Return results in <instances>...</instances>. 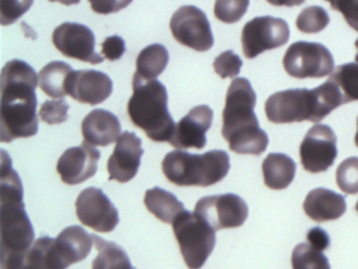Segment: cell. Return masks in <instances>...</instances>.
<instances>
[{
	"mask_svg": "<svg viewBox=\"0 0 358 269\" xmlns=\"http://www.w3.org/2000/svg\"><path fill=\"white\" fill-rule=\"evenodd\" d=\"M38 75L26 61L13 59L1 71V142L29 138L38 132L36 88Z\"/></svg>",
	"mask_w": 358,
	"mask_h": 269,
	"instance_id": "6da1fadb",
	"label": "cell"
},
{
	"mask_svg": "<svg viewBox=\"0 0 358 269\" xmlns=\"http://www.w3.org/2000/svg\"><path fill=\"white\" fill-rule=\"evenodd\" d=\"M1 269H20L34 242L35 231L26 212L24 187L11 158L1 149Z\"/></svg>",
	"mask_w": 358,
	"mask_h": 269,
	"instance_id": "7a4b0ae2",
	"label": "cell"
},
{
	"mask_svg": "<svg viewBox=\"0 0 358 269\" xmlns=\"http://www.w3.org/2000/svg\"><path fill=\"white\" fill-rule=\"evenodd\" d=\"M255 104L257 94L250 81L246 78L232 80L226 95L222 134L234 153L259 156L267 149L269 138L259 127Z\"/></svg>",
	"mask_w": 358,
	"mask_h": 269,
	"instance_id": "3957f363",
	"label": "cell"
},
{
	"mask_svg": "<svg viewBox=\"0 0 358 269\" xmlns=\"http://www.w3.org/2000/svg\"><path fill=\"white\" fill-rule=\"evenodd\" d=\"M343 104L338 88L327 80L313 90L292 88L271 95L266 101L265 113L272 123H317Z\"/></svg>",
	"mask_w": 358,
	"mask_h": 269,
	"instance_id": "277c9868",
	"label": "cell"
},
{
	"mask_svg": "<svg viewBox=\"0 0 358 269\" xmlns=\"http://www.w3.org/2000/svg\"><path fill=\"white\" fill-rule=\"evenodd\" d=\"M133 96L127 104L131 122L155 142H169L176 123L169 111L166 88L158 80H144L135 73Z\"/></svg>",
	"mask_w": 358,
	"mask_h": 269,
	"instance_id": "5b68a950",
	"label": "cell"
},
{
	"mask_svg": "<svg viewBox=\"0 0 358 269\" xmlns=\"http://www.w3.org/2000/svg\"><path fill=\"white\" fill-rule=\"evenodd\" d=\"M229 170V155L220 149L202 155L176 149L167 153L162 162L167 180L178 186H211L221 182Z\"/></svg>",
	"mask_w": 358,
	"mask_h": 269,
	"instance_id": "8992f818",
	"label": "cell"
},
{
	"mask_svg": "<svg viewBox=\"0 0 358 269\" xmlns=\"http://www.w3.org/2000/svg\"><path fill=\"white\" fill-rule=\"evenodd\" d=\"M173 229L188 268H202L215 246V229L187 209L173 221Z\"/></svg>",
	"mask_w": 358,
	"mask_h": 269,
	"instance_id": "52a82bcc",
	"label": "cell"
},
{
	"mask_svg": "<svg viewBox=\"0 0 358 269\" xmlns=\"http://www.w3.org/2000/svg\"><path fill=\"white\" fill-rule=\"evenodd\" d=\"M282 65L288 75L299 79L322 78L335 69L330 50L318 42L297 41L286 50Z\"/></svg>",
	"mask_w": 358,
	"mask_h": 269,
	"instance_id": "ba28073f",
	"label": "cell"
},
{
	"mask_svg": "<svg viewBox=\"0 0 358 269\" xmlns=\"http://www.w3.org/2000/svg\"><path fill=\"white\" fill-rule=\"evenodd\" d=\"M290 29L282 18L255 17L243 27L242 48L245 57L253 59L265 50L280 48L288 42Z\"/></svg>",
	"mask_w": 358,
	"mask_h": 269,
	"instance_id": "9c48e42d",
	"label": "cell"
},
{
	"mask_svg": "<svg viewBox=\"0 0 358 269\" xmlns=\"http://www.w3.org/2000/svg\"><path fill=\"white\" fill-rule=\"evenodd\" d=\"M194 212L217 231L242 226L248 218V205L236 193H223L199 200Z\"/></svg>",
	"mask_w": 358,
	"mask_h": 269,
	"instance_id": "30bf717a",
	"label": "cell"
},
{
	"mask_svg": "<svg viewBox=\"0 0 358 269\" xmlns=\"http://www.w3.org/2000/svg\"><path fill=\"white\" fill-rule=\"evenodd\" d=\"M171 34L179 43L196 52H206L213 46V31L206 14L194 6H183L171 19Z\"/></svg>",
	"mask_w": 358,
	"mask_h": 269,
	"instance_id": "8fae6325",
	"label": "cell"
},
{
	"mask_svg": "<svg viewBox=\"0 0 358 269\" xmlns=\"http://www.w3.org/2000/svg\"><path fill=\"white\" fill-rule=\"evenodd\" d=\"M337 138L334 130L326 124L312 126L299 147L303 167L312 174L326 172L337 157Z\"/></svg>",
	"mask_w": 358,
	"mask_h": 269,
	"instance_id": "7c38bea8",
	"label": "cell"
},
{
	"mask_svg": "<svg viewBox=\"0 0 358 269\" xmlns=\"http://www.w3.org/2000/svg\"><path fill=\"white\" fill-rule=\"evenodd\" d=\"M75 205L79 221L97 233H110L120 221L116 206L100 188L83 189Z\"/></svg>",
	"mask_w": 358,
	"mask_h": 269,
	"instance_id": "4fadbf2b",
	"label": "cell"
},
{
	"mask_svg": "<svg viewBox=\"0 0 358 269\" xmlns=\"http://www.w3.org/2000/svg\"><path fill=\"white\" fill-rule=\"evenodd\" d=\"M55 48L69 58L77 59L91 64L103 62L95 52V35L87 25L64 22L56 27L52 36Z\"/></svg>",
	"mask_w": 358,
	"mask_h": 269,
	"instance_id": "5bb4252c",
	"label": "cell"
},
{
	"mask_svg": "<svg viewBox=\"0 0 358 269\" xmlns=\"http://www.w3.org/2000/svg\"><path fill=\"white\" fill-rule=\"evenodd\" d=\"M100 156V151L87 141L66 149L57 163V172L62 182L77 185L95 176Z\"/></svg>",
	"mask_w": 358,
	"mask_h": 269,
	"instance_id": "9a60e30c",
	"label": "cell"
},
{
	"mask_svg": "<svg viewBox=\"0 0 358 269\" xmlns=\"http://www.w3.org/2000/svg\"><path fill=\"white\" fill-rule=\"evenodd\" d=\"M213 111L206 104L198 105L176 124L169 143L178 149H202L206 146V132L211 127Z\"/></svg>",
	"mask_w": 358,
	"mask_h": 269,
	"instance_id": "2e32d148",
	"label": "cell"
},
{
	"mask_svg": "<svg viewBox=\"0 0 358 269\" xmlns=\"http://www.w3.org/2000/svg\"><path fill=\"white\" fill-rule=\"evenodd\" d=\"M142 140L131 132H124L116 141L114 153L108 158V172L110 180L127 183L133 180L139 170L143 156Z\"/></svg>",
	"mask_w": 358,
	"mask_h": 269,
	"instance_id": "e0dca14e",
	"label": "cell"
},
{
	"mask_svg": "<svg viewBox=\"0 0 358 269\" xmlns=\"http://www.w3.org/2000/svg\"><path fill=\"white\" fill-rule=\"evenodd\" d=\"M113 92L110 76L95 69L73 71L68 80V95L80 103L97 105Z\"/></svg>",
	"mask_w": 358,
	"mask_h": 269,
	"instance_id": "ac0fdd59",
	"label": "cell"
},
{
	"mask_svg": "<svg viewBox=\"0 0 358 269\" xmlns=\"http://www.w3.org/2000/svg\"><path fill=\"white\" fill-rule=\"evenodd\" d=\"M85 141L94 146H108L118 140L121 124L118 117L106 109H93L81 124Z\"/></svg>",
	"mask_w": 358,
	"mask_h": 269,
	"instance_id": "d6986e66",
	"label": "cell"
},
{
	"mask_svg": "<svg viewBox=\"0 0 358 269\" xmlns=\"http://www.w3.org/2000/svg\"><path fill=\"white\" fill-rule=\"evenodd\" d=\"M303 206L305 214L318 223L337 220L347 209L343 195L322 187L310 191Z\"/></svg>",
	"mask_w": 358,
	"mask_h": 269,
	"instance_id": "ffe728a7",
	"label": "cell"
},
{
	"mask_svg": "<svg viewBox=\"0 0 358 269\" xmlns=\"http://www.w3.org/2000/svg\"><path fill=\"white\" fill-rule=\"evenodd\" d=\"M262 170L267 187L280 191L292 183L296 172V164L285 153H271L264 160Z\"/></svg>",
	"mask_w": 358,
	"mask_h": 269,
	"instance_id": "44dd1931",
	"label": "cell"
},
{
	"mask_svg": "<svg viewBox=\"0 0 358 269\" xmlns=\"http://www.w3.org/2000/svg\"><path fill=\"white\" fill-rule=\"evenodd\" d=\"M144 204L148 212L166 224H173L177 216L185 209L183 203L173 193L160 187L146 191Z\"/></svg>",
	"mask_w": 358,
	"mask_h": 269,
	"instance_id": "7402d4cb",
	"label": "cell"
},
{
	"mask_svg": "<svg viewBox=\"0 0 358 269\" xmlns=\"http://www.w3.org/2000/svg\"><path fill=\"white\" fill-rule=\"evenodd\" d=\"M74 71L64 61H52L39 71V86L51 98H64L68 95V80Z\"/></svg>",
	"mask_w": 358,
	"mask_h": 269,
	"instance_id": "603a6c76",
	"label": "cell"
},
{
	"mask_svg": "<svg viewBox=\"0 0 358 269\" xmlns=\"http://www.w3.org/2000/svg\"><path fill=\"white\" fill-rule=\"evenodd\" d=\"M98 256L92 264V269H136L122 247L112 241H106L93 235Z\"/></svg>",
	"mask_w": 358,
	"mask_h": 269,
	"instance_id": "cb8c5ba5",
	"label": "cell"
},
{
	"mask_svg": "<svg viewBox=\"0 0 358 269\" xmlns=\"http://www.w3.org/2000/svg\"><path fill=\"white\" fill-rule=\"evenodd\" d=\"M169 61V50L164 46L150 44L138 55L136 74L144 80L156 79L166 69Z\"/></svg>",
	"mask_w": 358,
	"mask_h": 269,
	"instance_id": "d4e9b609",
	"label": "cell"
},
{
	"mask_svg": "<svg viewBox=\"0 0 358 269\" xmlns=\"http://www.w3.org/2000/svg\"><path fill=\"white\" fill-rule=\"evenodd\" d=\"M328 80L338 88L343 104L358 101V53L355 62L339 65L329 76Z\"/></svg>",
	"mask_w": 358,
	"mask_h": 269,
	"instance_id": "484cf974",
	"label": "cell"
},
{
	"mask_svg": "<svg viewBox=\"0 0 358 269\" xmlns=\"http://www.w3.org/2000/svg\"><path fill=\"white\" fill-rule=\"evenodd\" d=\"M292 269H330V263L322 250L309 243L295 246L291 256Z\"/></svg>",
	"mask_w": 358,
	"mask_h": 269,
	"instance_id": "4316f807",
	"label": "cell"
},
{
	"mask_svg": "<svg viewBox=\"0 0 358 269\" xmlns=\"http://www.w3.org/2000/svg\"><path fill=\"white\" fill-rule=\"evenodd\" d=\"M330 22L328 13L322 6H312L303 8L296 18V27L301 33L316 34L326 29Z\"/></svg>",
	"mask_w": 358,
	"mask_h": 269,
	"instance_id": "83f0119b",
	"label": "cell"
},
{
	"mask_svg": "<svg viewBox=\"0 0 358 269\" xmlns=\"http://www.w3.org/2000/svg\"><path fill=\"white\" fill-rule=\"evenodd\" d=\"M336 183L341 191L347 195L358 193V158L343 160L336 170Z\"/></svg>",
	"mask_w": 358,
	"mask_h": 269,
	"instance_id": "f1b7e54d",
	"label": "cell"
},
{
	"mask_svg": "<svg viewBox=\"0 0 358 269\" xmlns=\"http://www.w3.org/2000/svg\"><path fill=\"white\" fill-rule=\"evenodd\" d=\"M250 0H215V16L228 25L238 22L246 14Z\"/></svg>",
	"mask_w": 358,
	"mask_h": 269,
	"instance_id": "f546056e",
	"label": "cell"
},
{
	"mask_svg": "<svg viewBox=\"0 0 358 269\" xmlns=\"http://www.w3.org/2000/svg\"><path fill=\"white\" fill-rule=\"evenodd\" d=\"M70 106L64 99L48 100L41 105L39 118L45 123L60 124L68 120V111Z\"/></svg>",
	"mask_w": 358,
	"mask_h": 269,
	"instance_id": "4dcf8cb0",
	"label": "cell"
},
{
	"mask_svg": "<svg viewBox=\"0 0 358 269\" xmlns=\"http://www.w3.org/2000/svg\"><path fill=\"white\" fill-rule=\"evenodd\" d=\"M243 61L240 56L234 54L232 50H225L215 58L213 69L215 73L223 78H234L240 74Z\"/></svg>",
	"mask_w": 358,
	"mask_h": 269,
	"instance_id": "1f68e13d",
	"label": "cell"
},
{
	"mask_svg": "<svg viewBox=\"0 0 358 269\" xmlns=\"http://www.w3.org/2000/svg\"><path fill=\"white\" fill-rule=\"evenodd\" d=\"M33 4L34 0H0L1 25H10L17 21L30 10Z\"/></svg>",
	"mask_w": 358,
	"mask_h": 269,
	"instance_id": "d6a6232c",
	"label": "cell"
},
{
	"mask_svg": "<svg viewBox=\"0 0 358 269\" xmlns=\"http://www.w3.org/2000/svg\"><path fill=\"white\" fill-rule=\"evenodd\" d=\"M333 10L341 13L348 25L358 32V0H326Z\"/></svg>",
	"mask_w": 358,
	"mask_h": 269,
	"instance_id": "836d02e7",
	"label": "cell"
},
{
	"mask_svg": "<svg viewBox=\"0 0 358 269\" xmlns=\"http://www.w3.org/2000/svg\"><path fill=\"white\" fill-rule=\"evenodd\" d=\"M101 53L104 58L110 61L118 60L125 52V42L120 36H110L101 44Z\"/></svg>",
	"mask_w": 358,
	"mask_h": 269,
	"instance_id": "e575fe53",
	"label": "cell"
},
{
	"mask_svg": "<svg viewBox=\"0 0 358 269\" xmlns=\"http://www.w3.org/2000/svg\"><path fill=\"white\" fill-rule=\"evenodd\" d=\"M134 0H89L92 10L97 14L108 15L129 6Z\"/></svg>",
	"mask_w": 358,
	"mask_h": 269,
	"instance_id": "d590c367",
	"label": "cell"
},
{
	"mask_svg": "<svg viewBox=\"0 0 358 269\" xmlns=\"http://www.w3.org/2000/svg\"><path fill=\"white\" fill-rule=\"evenodd\" d=\"M306 237H307L308 243L310 245L313 246L316 249L322 250V251L326 250L330 245V237H329L328 233L320 227H313L310 229Z\"/></svg>",
	"mask_w": 358,
	"mask_h": 269,
	"instance_id": "8d00e7d4",
	"label": "cell"
},
{
	"mask_svg": "<svg viewBox=\"0 0 358 269\" xmlns=\"http://www.w3.org/2000/svg\"><path fill=\"white\" fill-rule=\"evenodd\" d=\"M266 1L269 2L272 6L292 8V6H301L306 0H266Z\"/></svg>",
	"mask_w": 358,
	"mask_h": 269,
	"instance_id": "74e56055",
	"label": "cell"
},
{
	"mask_svg": "<svg viewBox=\"0 0 358 269\" xmlns=\"http://www.w3.org/2000/svg\"><path fill=\"white\" fill-rule=\"evenodd\" d=\"M51 2H59L64 6H73V4H78L81 0H49Z\"/></svg>",
	"mask_w": 358,
	"mask_h": 269,
	"instance_id": "f35d334b",
	"label": "cell"
},
{
	"mask_svg": "<svg viewBox=\"0 0 358 269\" xmlns=\"http://www.w3.org/2000/svg\"><path fill=\"white\" fill-rule=\"evenodd\" d=\"M354 141H355L356 146L358 147V117H357V132H356L355 139H354Z\"/></svg>",
	"mask_w": 358,
	"mask_h": 269,
	"instance_id": "ab89813d",
	"label": "cell"
},
{
	"mask_svg": "<svg viewBox=\"0 0 358 269\" xmlns=\"http://www.w3.org/2000/svg\"><path fill=\"white\" fill-rule=\"evenodd\" d=\"M355 46H356V48H357V50H358V38H357V39H356Z\"/></svg>",
	"mask_w": 358,
	"mask_h": 269,
	"instance_id": "60d3db41",
	"label": "cell"
},
{
	"mask_svg": "<svg viewBox=\"0 0 358 269\" xmlns=\"http://www.w3.org/2000/svg\"><path fill=\"white\" fill-rule=\"evenodd\" d=\"M355 209H356V212H358V201H357V203H356Z\"/></svg>",
	"mask_w": 358,
	"mask_h": 269,
	"instance_id": "b9f144b4",
	"label": "cell"
}]
</instances>
